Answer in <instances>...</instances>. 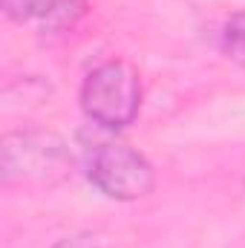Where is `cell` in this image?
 Returning a JSON list of instances; mask_svg holds the SVG:
<instances>
[{
	"mask_svg": "<svg viewBox=\"0 0 245 248\" xmlns=\"http://www.w3.org/2000/svg\"><path fill=\"white\" fill-rule=\"evenodd\" d=\"M72 168L61 136L46 130H12L0 141L3 185H58Z\"/></svg>",
	"mask_w": 245,
	"mask_h": 248,
	"instance_id": "cell-1",
	"label": "cell"
},
{
	"mask_svg": "<svg viewBox=\"0 0 245 248\" xmlns=\"http://www.w3.org/2000/svg\"><path fill=\"white\" fill-rule=\"evenodd\" d=\"M141 81L127 61H104L81 84V110L104 130H122L138 116Z\"/></svg>",
	"mask_w": 245,
	"mask_h": 248,
	"instance_id": "cell-2",
	"label": "cell"
},
{
	"mask_svg": "<svg viewBox=\"0 0 245 248\" xmlns=\"http://www.w3.org/2000/svg\"><path fill=\"white\" fill-rule=\"evenodd\" d=\"M87 176L104 196L119 199V202L144 199L156 187L153 165L124 141L98 144L87 162Z\"/></svg>",
	"mask_w": 245,
	"mask_h": 248,
	"instance_id": "cell-3",
	"label": "cell"
},
{
	"mask_svg": "<svg viewBox=\"0 0 245 248\" xmlns=\"http://www.w3.org/2000/svg\"><path fill=\"white\" fill-rule=\"evenodd\" d=\"M222 52L228 61L245 69V9L234 12L222 26Z\"/></svg>",
	"mask_w": 245,
	"mask_h": 248,
	"instance_id": "cell-4",
	"label": "cell"
},
{
	"mask_svg": "<svg viewBox=\"0 0 245 248\" xmlns=\"http://www.w3.org/2000/svg\"><path fill=\"white\" fill-rule=\"evenodd\" d=\"M61 0H3V15L15 23H26V20H38V17H49L55 12Z\"/></svg>",
	"mask_w": 245,
	"mask_h": 248,
	"instance_id": "cell-5",
	"label": "cell"
},
{
	"mask_svg": "<svg viewBox=\"0 0 245 248\" xmlns=\"http://www.w3.org/2000/svg\"><path fill=\"white\" fill-rule=\"evenodd\" d=\"M52 248H110V246L98 234H69V237L58 240Z\"/></svg>",
	"mask_w": 245,
	"mask_h": 248,
	"instance_id": "cell-6",
	"label": "cell"
}]
</instances>
